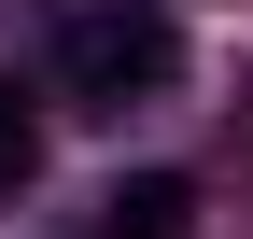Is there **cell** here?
<instances>
[{"mask_svg": "<svg viewBox=\"0 0 253 239\" xmlns=\"http://www.w3.org/2000/svg\"><path fill=\"white\" fill-rule=\"evenodd\" d=\"M56 84H71L84 113H141L183 84V28L155 14V0H84L71 28H56Z\"/></svg>", "mask_w": 253, "mask_h": 239, "instance_id": "obj_1", "label": "cell"}, {"mask_svg": "<svg viewBox=\"0 0 253 239\" xmlns=\"http://www.w3.org/2000/svg\"><path fill=\"white\" fill-rule=\"evenodd\" d=\"M28 169H42V127H28V99L0 84V197H28Z\"/></svg>", "mask_w": 253, "mask_h": 239, "instance_id": "obj_3", "label": "cell"}, {"mask_svg": "<svg viewBox=\"0 0 253 239\" xmlns=\"http://www.w3.org/2000/svg\"><path fill=\"white\" fill-rule=\"evenodd\" d=\"M99 239H183V183H169V169L113 183V197H99Z\"/></svg>", "mask_w": 253, "mask_h": 239, "instance_id": "obj_2", "label": "cell"}]
</instances>
